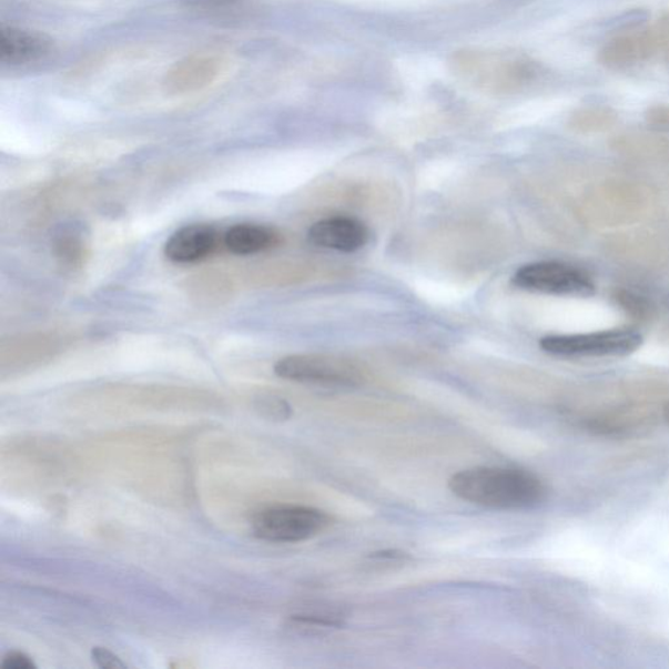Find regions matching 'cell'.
Here are the masks:
<instances>
[{
  "instance_id": "12",
  "label": "cell",
  "mask_w": 669,
  "mask_h": 669,
  "mask_svg": "<svg viewBox=\"0 0 669 669\" xmlns=\"http://www.w3.org/2000/svg\"><path fill=\"white\" fill-rule=\"evenodd\" d=\"M222 70V61L213 57H193L176 63L165 79L169 92H190L209 85Z\"/></svg>"
},
{
  "instance_id": "22",
  "label": "cell",
  "mask_w": 669,
  "mask_h": 669,
  "mask_svg": "<svg viewBox=\"0 0 669 669\" xmlns=\"http://www.w3.org/2000/svg\"><path fill=\"white\" fill-rule=\"evenodd\" d=\"M646 121L657 129H669V105H653L647 109Z\"/></svg>"
},
{
  "instance_id": "3",
  "label": "cell",
  "mask_w": 669,
  "mask_h": 669,
  "mask_svg": "<svg viewBox=\"0 0 669 669\" xmlns=\"http://www.w3.org/2000/svg\"><path fill=\"white\" fill-rule=\"evenodd\" d=\"M274 372L283 379L323 387L351 388L365 381L362 367L351 359L322 353L283 357L275 364Z\"/></svg>"
},
{
  "instance_id": "5",
  "label": "cell",
  "mask_w": 669,
  "mask_h": 669,
  "mask_svg": "<svg viewBox=\"0 0 669 669\" xmlns=\"http://www.w3.org/2000/svg\"><path fill=\"white\" fill-rule=\"evenodd\" d=\"M511 283L521 291L553 296L587 298L597 292L592 277L585 270L557 261L528 263L517 270Z\"/></svg>"
},
{
  "instance_id": "4",
  "label": "cell",
  "mask_w": 669,
  "mask_h": 669,
  "mask_svg": "<svg viewBox=\"0 0 669 669\" xmlns=\"http://www.w3.org/2000/svg\"><path fill=\"white\" fill-rule=\"evenodd\" d=\"M331 525L327 513L303 505H275L255 514L256 538L270 543H300L314 538Z\"/></svg>"
},
{
  "instance_id": "15",
  "label": "cell",
  "mask_w": 669,
  "mask_h": 669,
  "mask_svg": "<svg viewBox=\"0 0 669 669\" xmlns=\"http://www.w3.org/2000/svg\"><path fill=\"white\" fill-rule=\"evenodd\" d=\"M617 114L606 107H587L576 110L569 118V128L579 134H600L615 128Z\"/></svg>"
},
{
  "instance_id": "8",
  "label": "cell",
  "mask_w": 669,
  "mask_h": 669,
  "mask_svg": "<svg viewBox=\"0 0 669 669\" xmlns=\"http://www.w3.org/2000/svg\"><path fill=\"white\" fill-rule=\"evenodd\" d=\"M371 237L369 227L362 220L351 216L322 219L307 231V240L315 247L344 254L359 252L369 244Z\"/></svg>"
},
{
  "instance_id": "23",
  "label": "cell",
  "mask_w": 669,
  "mask_h": 669,
  "mask_svg": "<svg viewBox=\"0 0 669 669\" xmlns=\"http://www.w3.org/2000/svg\"><path fill=\"white\" fill-rule=\"evenodd\" d=\"M3 669H36L37 666L31 657L20 651L7 653L2 661Z\"/></svg>"
},
{
  "instance_id": "7",
  "label": "cell",
  "mask_w": 669,
  "mask_h": 669,
  "mask_svg": "<svg viewBox=\"0 0 669 669\" xmlns=\"http://www.w3.org/2000/svg\"><path fill=\"white\" fill-rule=\"evenodd\" d=\"M469 75L480 78L482 83L503 90L525 87L538 77V65L525 58L505 54H467L465 61Z\"/></svg>"
},
{
  "instance_id": "11",
  "label": "cell",
  "mask_w": 669,
  "mask_h": 669,
  "mask_svg": "<svg viewBox=\"0 0 669 669\" xmlns=\"http://www.w3.org/2000/svg\"><path fill=\"white\" fill-rule=\"evenodd\" d=\"M217 232L207 224H191L174 232L166 241L164 253L175 263H194L210 256L217 246Z\"/></svg>"
},
{
  "instance_id": "20",
  "label": "cell",
  "mask_w": 669,
  "mask_h": 669,
  "mask_svg": "<svg viewBox=\"0 0 669 669\" xmlns=\"http://www.w3.org/2000/svg\"><path fill=\"white\" fill-rule=\"evenodd\" d=\"M92 659L95 666L102 669H124L128 668L120 657L114 652L104 649V647H93Z\"/></svg>"
},
{
  "instance_id": "17",
  "label": "cell",
  "mask_w": 669,
  "mask_h": 669,
  "mask_svg": "<svg viewBox=\"0 0 669 669\" xmlns=\"http://www.w3.org/2000/svg\"><path fill=\"white\" fill-rule=\"evenodd\" d=\"M616 304L619 305L625 313L630 315L636 321L643 322L649 321L653 313V306L650 300L641 296V294L627 291L617 290L614 296Z\"/></svg>"
},
{
  "instance_id": "16",
  "label": "cell",
  "mask_w": 669,
  "mask_h": 669,
  "mask_svg": "<svg viewBox=\"0 0 669 669\" xmlns=\"http://www.w3.org/2000/svg\"><path fill=\"white\" fill-rule=\"evenodd\" d=\"M55 250L58 259L70 267H77L83 262L85 255V242L75 227L65 226L57 234Z\"/></svg>"
},
{
  "instance_id": "6",
  "label": "cell",
  "mask_w": 669,
  "mask_h": 669,
  "mask_svg": "<svg viewBox=\"0 0 669 669\" xmlns=\"http://www.w3.org/2000/svg\"><path fill=\"white\" fill-rule=\"evenodd\" d=\"M646 207V194L637 186L608 185L588 195L584 204L585 216L605 225L628 223L641 215Z\"/></svg>"
},
{
  "instance_id": "21",
  "label": "cell",
  "mask_w": 669,
  "mask_h": 669,
  "mask_svg": "<svg viewBox=\"0 0 669 669\" xmlns=\"http://www.w3.org/2000/svg\"><path fill=\"white\" fill-rule=\"evenodd\" d=\"M246 0H181V3L191 10H220L225 7L244 3Z\"/></svg>"
},
{
  "instance_id": "24",
  "label": "cell",
  "mask_w": 669,
  "mask_h": 669,
  "mask_svg": "<svg viewBox=\"0 0 669 669\" xmlns=\"http://www.w3.org/2000/svg\"><path fill=\"white\" fill-rule=\"evenodd\" d=\"M661 420L669 425V399L661 404Z\"/></svg>"
},
{
  "instance_id": "1",
  "label": "cell",
  "mask_w": 669,
  "mask_h": 669,
  "mask_svg": "<svg viewBox=\"0 0 669 669\" xmlns=\"http://www.w3.org/2000/svg\"><path fill=\"white\" fill-rule=\"evenodd\" d=\"M448 488L469 504L498 510L534 509L547 498L539 477L519 468H468L453 475Z\"/></svg>"
},
{
  "instance_id": "2",
  "label": "cell",
  "mask_w": 669,
  "mask_h": 669,
  "mask_svg": "<svg viewBox=\"0 0 669 669\" xmlns=\"http://www.w3.org/2000/svg\"><path fill=\"white\" fill-rule=\"evenodd\" d=\"M643 344V337L636 330L617 328L597 333L550 335L543 337L540 348L562 358H609L627 357Z\"/></svg>"
},
{
  "instance_id": "19",
  "label": "cell",
  "mask_w": 669,
  "mask_h": 669,
  "mask_svg": "<svg viewBox=\"0 0 669 669\" xmlns=\"http://www.w3.org/2000/svg\"><path fill=\"white\" fill-rule=\"evenodd\" d=\"M651 28L653 37H656L657 53L666 63H669V14L661 17Z\"/></svg>"
},
{
  "instance_id": "14",
  "label": "cell",
  "mask_w": 669,
  "mask_h": 669,
  "mask_svg": "<svg viewBox=\"0 0 669 669\" xmlns=\"http://www.w3.org/2000/svg\"><path fill=\"white\" fill-rule=\"evenodd\" d=\"M614 150L625 156L643 161H669V138L658 134H624L612 142Z\"/></svg>"
},
{
  "instance_id": "10",
  "label": "cell",
  "mask_w": 669,
  "mask_h": 669,
  "mask_svg": "<svg viewBox=\"0 0 669 669\" xmlns=\"http://www.w3.org/2000/svg\"><path fill=\"white\" fill-rule=\"evenodd\" d=\"M657 53L652 28L614 37L599 51V62L608 70L621 71L649 61Z\"/></svg>"
},
{
  "instance_id": "9",
  "label": "cell",
  "mask_w": 669,
  "mask_h": 669,
  "mask_svg": "<svg viewBox=\"0 0 669 669\" xmlns=\"http://www.w3.org/2000/svg\"><path fill=\"white\" fill-rule=\"evenodd\" d=\"M55 49L50 36L17 27L0 29V62L7 68H28L47 61Z\"/></svg>"
},
{
  "instance_id": "13",
  "label": "cell",
  "mask_w": 669,
  "mask_h": 669,
  "mask_svg": "<svg viewBox=\"0 0 669 669\" xmlns=\"http://www.w3.org/2000/svg\"><path fill=\"white\" fill-rule=\"evenodd\" d=\"M281 244V234L266 225L237 224L224 234L227 252L235 255H253Z\"/></svg>"
},
{
  "instance_id": "18",
  "label": "cell",
  "mask_w": 669,
  "mask_h": 669,
  "mask_svg": "<svg viewBox=\"0 0 669 669\" xmlns=\"http://www.w3.org/2000/svg\"><path fill=\"white\" fill-rule=\"evenodd\" d=\"M255 409L259 414L272 422H285L292 416V407L275 395H263L255 401Z\"/></svg>"
}]
</instances>
